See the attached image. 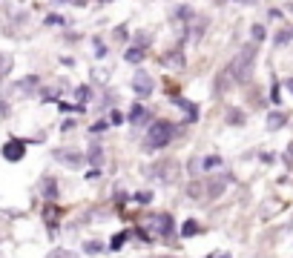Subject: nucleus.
<instances>
[{"mask_svg":"<svg viewBox=\"0 0 293 258\" xmlns=\"http://www.w3.org/2000/svg\"><path fill=\"white\" fill-rule=\"evenodd\" d=\"M256 55H259V46H256V43H245V46H242V52H239V55L227 63V75H230L236 83H247V81H250V75H253Z\"/></svg>","mask_w":293,"mask_h":258,"instance_id":"f257e3e1","label":"nucleus"},{"mask_svg":"<svg viewBox=\"0 0 293 258\" xmlns=\"http://www.w3.org/2000/svg\"><path fill=\"white\" fill-rule=\"evenodd\" d=\"M173 138H176V127H173L170 121H158V124H153L150 132H147V149H161V146H167Z\"/></svg>","mask_w":293,"mask_h":258,"instance_id":"f03ea898","label":"nucleus"},{"mask_svg":"<svg viewBox=\"0 0 293 258\" xmlns=\"http://www.w3.org/2000/svg\"><path fill=\"white\" fill-rule=\"evenodd\" d=\"M132 89H135V95H138V98H150V95H153V89H155V81L144 69H138V72H135V78H132Z\"/></svg>","mask_w":293,"mask_h":258,"instance_id":"7ed1b4c3","label":"nucleus"},{"mask_svg":"<svg viewBox=\"0 0 293 258\" xmlns=\"http://www.w3.org/2000/svg\"><path fill=\"white\" fill-rule=\"evenodd\" d=\"M23 155H26V143L20 138H9V141L3 143V158L6 161L17 164V161H23Z\"/></svg>","mask_w":293,"mask_h":258,"instance_id":"20e7f679","label":"nucleus"},{"mask_svg":"<svg viewBox=\"0 0 293 258\" xmlns=\"http://www.w3.org/2000/svg\"><path fill=\"white\" fill-rule=\"evenodd\" d=\"M55 158H58L60 164H66V166H81V161H83V155L75 152V149H58Z\"/></svg>","mask_w":293,"mask_h":258,"instance_id":"39448f33","label":"nucleus"},{"mask_svg":"<svg viewBox=\"0 0 293 258\" xmlns=\"http://www.w3.org/2000/svg\"><path fill=\"white\" fill-rule=\"evenodd\" d=\"M127 121L132 124V127H141V124H147V121H150V112H147V109H144L141 104H132V109H129Z\"/></svg>","mask_w":293,"mask_h":258,"instance_id":"423d86ee","label":"nucleus"},{"mask_svg":"<svg viewBox=\"0 0 293 258\" xmlns=\"http://www.w3.org/2000/svg\"><path fill=\"white\" fill-rule=\"evenodd\" d=\"M288 124V115L285 112H270L268 115V129H282Z\"/></svg>","mask_w":293,"mask_h":258,"instance_id":"0eeeda50","label":"nucleus"},{"mask_svg":"<svg viewBox=\"0 0 293 258\" xmlns=\"http://www.w3.org/2000/svg\"><path fill=\"white\" fill-rule=\"evenodd\" d=\"M164 63H170V66H176V69H181V66H184V55H181V46H178V49H173V52H170V55L164 58Z\"/></svg>","mask_w":293,"mask_h":258,"instance_id":"6e6552de","label":"nucleus"},{"mask_svg":"<svg viewBox=\"0 0 293 258\" xmlns=\"http://www.w3.org/2000/svg\"><path fill=\"white\" fill-rule=\"evenodd\" d=\"M176 104L181 106V109H187L190 121H196V118H199V106H196V104H190V101H184V98H176Z\"/></svg>","mask_w":293,"mask_h":258,"instance_id":"1a4fd4ad","label":"nucleus"},{"mask_svg":"<svg viewBox=\"0 0 293 258\" xmlns=\"http://www.w3.org/2000/svg\"><path fill=\"white\" fill-rule=\"evenodd\" d=\"M224 184H227V178H213L210 187H207V195H210V198H216V195L224 189Z\"/></svg>","mask_w":293,"mask_h":258,"instance_id":"9d476101","label":"nucleus"},{"mask_svg":"<svg viewBox=\"0 0 293 258\" xmlns=\"http://www.w3.org/2000/svg\"><path fill=\"white\" fill-rule=\"evenodd\" d=\"M104 161V152H101V143L92 141V146H89V164H101Z\"/></svg>","mask_w":293,"mask_h":258,"instance_id":"9b49d317","label":"nucleus"},{"mask_svg":"<svg viewBox=\"0 0 293 258\" xmlns=\"http://www.w3.org/2000/svg\"><path fill=\"white\" fill-rule=\"evenodd\" d=\"M288 40H293V29H291V26H288V29H282L279 35L273 37V46H285Z\"/></svg>","mask_w":293,"mask_h":258,"instance_id":"f8f14e48","label":"nucleus"},{"mask_svg":"<svg viewBox=\"0 0 293 258\" xmlns=\"http://www.w3.org/2000/svg\"><path fill=\"white\" fill-rule=\"evenodd\" d=\"M124 58H127V63H141L144 60V49H127Z\"/></svg>","mask_w":293,"mask_h":258,"instance_id":"ddd939ff","label":"nucleus"},{"mask_svg":"<svg viewBox=\"0 0 293 258\" xmlns=\"http://www.w3.org/2000/svg\"><path fill=\"white\" fill-rule=\"evenodd\" d=\"M250 35H253V40H256V43H262L268 32H265V26H262V23H253V26H250Z\"/></svg>","mask_w":293,"mask_h":258,"instance_id":"4468645a","label":"nucleus"},{"mask_svg":"<svg viewBox=\"0 0 293 258\" xmlns=\"http://www.w3.org/2000/svg\"><path fill=\"white\" fill-rule=\"evenodd\" d=\"M150 40H153L150 32H135V46H138V49H147V46H150Z\"/></svg>","mask_w":293,"mask_h":258,"instance_id":"2eb2a0df","label":"nucleus"},{"mask_svg":"<svg viewBox=\"0 0 293 258\" xmlns=\"http://www.w3.org/2000/svg\"><path fill=\"white\" fill-rule=\"evenodd\" d=\"M158 224H161V235H173V218L170 215H161Z\"/></svg>","mask_w":293,"mask_h":258,"instance_id":"dca6fc26","label":"nucleus"},{"mask_svg":"<svg viewBox=\"0 0 293 258\" xmlns=\"http://www.w3.org/2000/svg\"><path fill=\"white\" fill-rule=\"evenodd\" d=\"M201 166H204V169H216V166H222V158H219V155H207V158L201 161Z\"/></svg>","mask_w":293,"mask_h":258,"instance_id":"f3484780","label":"nucleus"},{"mask_svg":"<svg viewBox=\"0 0 293 258\" xmlns=\"http://www.w3.org/2000/svg\"><path fill=\"white\" fill-rule=\"evenodd\" d=\"M9 69H12V58L0 52V78H3V75H6V72H9Z\"/></svg>","mask_w":293,"mask_h":258,"instance_id":"a211bd4d","label":"nucleus"},{"mask_svg":"<svg viewBox=\"0 0 293 258\" xmlns=\"http://www.w3.org/2000/svg\"><path fill=\"white\" fill-rule=\"evenodd\" d=\"M233 127H239V124H245V115H242V109H230V118H227Z\"/></svg>","mask_w":293,"mask_h":258,"instance_id":"6ab92c4d","label":"nucleus"},{"mask_svg":"<svg viewBox=\"0 0 293 258\" xmlns=\"http://www.w3.org/2000/svg\"><path fill=\"white\" fill-rule=\"evenodd\" d=\"M199 233V224L196 221H184V230H181V235H196Z\"/></svg>","mask_w":293,"mask_h":258,"instance_id":"aec40b11","label":"nucleus"},{"mask_svg":"<svg viewBox=\"0 0 293 258\" xmlns=\"http://www.w3.org/2000/svg\"><path fill=\"white\" fill-rule=\"evenodd\" d=\"M83 250H86V253H101V250H104V244H101V241H86V244H83Z\"/></svg>","mask_w":293,"mask_h":258,"instance_id":"412c9836","label":"nucleus"},{"mask_svg":"<svg viewBox=\"0 0 293 258\" xmlns=\"http://www.w3.org/2000/svg\"><path fill=\"white\" fill-rule=\"evenodd\" d=\"M270 101H273V104H279V101H282V95H279V83H276V81L270 83Z\"/></svg>","mask_w":293,"mask_h":258,"instance_id":"4be33fe9","label":"nucleus"},{"mask_svg":"<svg viewBox=\"0 0 293 258\" xmlns=\"http://www.w3.org/2000/svg\"><path fill=\"white\" fill-rule=\"evenodd\" d=\"M46 258H75V253H69V250H55V253H49Z\"/></svg>","mask_w":293,"mask_h":258,"instance_id":"5701e85b","label":"nucleus"},{"mask_svg":"<svg viewBox=\"0 0 293 258\" xmlns=\"http://www.w3.org/2000/svg\"><path fill=\"white\" fill-rule=\"evenodd\" d=\"M43 192H46V198H55V195H58V187H55V181H46Z\"/></svg>","mask_w":293,"mask_h":258,"instance_id":"b1692460","label":"nucleus"},{"mask_svg":"<svg viewBox=\"0 0 293 258\" xmlns=\"http://www.w3.org/2000/svg\"><path fill=\"white\" fill-rule=\"evenodd\" d=\"M63 23H66V20H63L60 14H49L46 17V26H63Z\"/></svg>","mask_w":293,"mask_h":258,"instance_id":"393cba45","label":"nucleus"},{"mask_svg":"<svg viewBox=\"0 0 293 258\" xmlns=\"http://www.w3.org/2000/svg\"><path fill=\"white\" fill-rule=\"evenodd\" d=\"M95 55H98V58H104V55H106V46H104V40H98V37H95Z\"/></svg>","mask_w":293,"mask_h":258,"instance_id":"a878e982","label":"nucleus"},{"mask_svg":"<svg viewBox=\"0 0 293 258\" xmlns=\"http://www.w3.org/2000/svg\"><path fill=\"white\" fill-rule=\"evenodd\" d=\"M78 98H81V101L92 98V89H89V86H78Z\"/></svg>","mask_w":293,"mask_h":258,"instance_id":"bb28decb","label":"nucleus"},{"mask_svg":"<svg viewBox=\"0 0 293 258\" xmlns=\"http://www.w3.org/2000/svg\"><path fill=\"white\" fill-rule=\"evenodd\" d=\"M109 121H112V127H118V124L124 121V115H121V112H115V109H112V112H109Z\"/></svg>","mask_w":293,"mask_h":258,"instance_id":"cd10ccee","label":"nucleus"},{"mask_svg":"<svg viewBox=\"0 0 293 258\" xmlns=\"http://www.w3.org/2000/svg\"><path fill=\"white\" fill-rule=\"evenodd\" d=\"M124 241H127V233H121V235H115V238H112V250H118V247L124 244Z\"/></svg>","mask_w":293,"mask_h":258,"instance_id":"c85d7f7f","label":"nucleus"},{"mask_svg":"<svg viewBox=\"0 0 293 258\" xmlns=\"http://www.w3.org/2000/svg\"><path fill=\"white\" fill-rule=\"evenodd\" d=\"M135 198H138L141 204H147V201H150V192H138V195H135Z\"/></svg>","mask_w":293,"mask_h":258,"instance_id":"c756f323","label":"nucleus"},{"mask_svg":"<svg viewBox=\"0 0 293 258\" xmlns=\"http://www.w3.org/2000/svg\"><path fill=\"white\" fill-rule=\"evenodd\" d=\"M236 3H242V6H253L256 0H236Z\"/></svg>","mask_w":293,"mask_h":258,"instance_id":"7c9ffc66","label":"nucleus"},{"mask_svg":"<svg viewBox=\"0 0 293 258\" xmlns=\"http://www.w3.org/2000/svg\"><path fill=\"white\" fill-rule=\"evenodd\" d=\"M285 86H288V89L293 92V78H288V81H285Z\"/></svg>","mask_w":293,"mask_h":258,"instance_id":"2f4dec72","label":"nucleus"},{"mask_svg":"<svg viewBox=\"0 0 293 258\" xmlns=\"http://www.w3.org/2000/svg\"><path fill=\"white\" fill-rule=\"evenodd\" d=\"M216 3H227V0H216Z\"/></svg>","mask_w":293,"mask_h":258,"instance_id":"473e14b6","label":"nucleus"},{"mask_svg":"<svg viewBox=\"0 0 293 258\" xmlns=\"http://www.w3.org/2000/svg\"><path fill=\"white\" fill-rule=\"evenodd\" d=\"M288 9H291V12H293V3H291V6H288Z\"/></svg>","mask_w":293,"mask_h":258,"instance_id":"72a5a7b5","label":"nucleus"}]
</instances>
